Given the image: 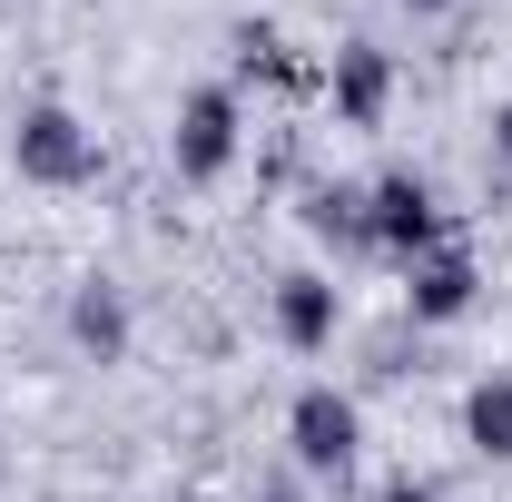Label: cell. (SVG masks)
Wrapping results in <instances>:
<instances>
[{"mask_svg": "<svg viewBox=\"0 0 512 502\" xmlns=\"http://www.w3.org/2000/svg\"><path fill=\"white\" fill-rule=\"evenodd\" d=\"M276 325H286L296 355H325V345H335V286H325V276H286V286H276Z\"/></svg>", "mask_w": 512, "mask_h": 502, "instance_id": "obj_5", "label": "cell"}, {"mask_svg": "<svg viewBox=\"0 0 512 502\" xmlns=\"http://www.w3.org/2000/svg\"><path fill=\"white\" fill-rule=\"evenodd\" d=\"M404 10H414V20H434V10H453V0H404Z\"/></svg>", "mask_w": 512, "mask_h": 502, "instance_id": "obj_11", "label": "cell"}, {"mask_svg": "<svg viewBox=\"0 0 512 502\" xmlns=\"http://www.w3.org/2000/svg\"><path fill=\"white\" fill-rule=\"evenodd\" d=\"M276 502H296V493H276Z\"/></svg>", "mask_w": 512, "mask_h": 502, "instance_id": "obj_13", "label": "cell"}, {"mask_svg": "<svg viewBox=\"0 0 512 502\" xmlns=\"http://www.w3.org/2000/svg\"><path fill=\"white\" fill-rule=\"evenodd\" d=\"M365 217H375V247H394V256H414V247H434V237H444L434 188H424V178H404V168L365 188Z\"/></svg>", "mask_w": 512, "mask_h": 502, "instance_id": "obj_4", "label": "cell"}, {"mask_svg": "<svg viewBox=\"0 0 512 502\" xmlns=\"http://www.w3.org/2000/svg\"><path fill=\"white\" fill-rule=\"evenodd\" d=\"M69 325H79V345H99V355H119V345H128V306H119V296H99V286L79 296Z\"/></svg>", "mask_w": 512, "mask_h": 502, "instance_id": "obj_9", "label": "cell"}, {"mask_svg": "<svg viewBox=\"0 0 512 502\" xmlns=\"http://www.w3.org/2000/svg\"><path fill=\"white\" fill-rule=\"evenodd\" d=\"M227 158H237V89H197L188 109H178V178H227Z\"/></svg>", "mask_w": 512, "mask_h": 502, "instance_id": "obj_2", "label": "cell"}, {"mask_svg": "<svg viewBox=\"0 0 512 502\" xmlns=\"http://www.w3.org/2000/svg\"><path fill=\"white\" fill-rule=\"evenodd\" d=\"M503 148H512V119H503Z\"/></svg>", "mask_w": 512, "mask_h": 502, "instance_id": "obj_12", "label": "cell"}, {"mask_svg": "<svg viewBox=\"0 0 512 502\" xmlns=\"http://www.w3.org/2000/svg\"><path fill=\"white\" fill-rule=\"evenodd\" d=\"M404 296H414V315H424V325H453V315L473 306V256H453V247H444V256H424Z\"/></svg>", "mask_w": 512, "mask_h": 502, "instance_id": "obj_6", "label": "cell"}, {"mask_svg": "<svg viewBox=\"0 0 512 502\" xmlns=\"http://www.w3.org/2000/svg\"><path fill=\"white\" fill-rule=\"evenodd\" d=\"M286 434H296V463H306V473H345V463H355V404H345L335 384H306L296 414H286Z\"/></svg>", "mask_w": 512, "mask_h": 502, "instance_id": "obj_3", "label": "cell"}, {"mask_svg": "<svg viewBox=\"0 0 512 502\" xmlns=\"http://www.w3.org/2000/svg\"><path fill=\"white\" fill-rule=\"evenodd\" d=\"M335 109H345L355 128L384 119V50H365V40H355V50H335Z\"/></svg>", "mask_w": 512, "mask_h": 502, "instance_id": "obj_7", "label": "cell"}, {"mask_svg": "<svg viewBox=\"0 0 512 502\" xmlns=\"http://www.w3.org/2000/svg\"><path fill=\"white\" fill-rule=\"evenodd\" d=\"M384 502H444V493H424V483H394V493H384Z\"/></svg>", "mask_w": 512, "mask_h": 502, "instance_id": "obj_10", "label": "cell"}, {"mask_svg": "<svg viewBox=\"0 0 512 502\" xmlns=\"http://www.w3.org/2000/svg\"><path fill=\"white\" fill-rule=\"evenodd\" d=\"M463 434L483 443V453H503V463H512V375L473 384V404H463Z\"/></svg>", "mask_w": 512, "mask_h": 502, "instance_id": "obj_8", "label": "cell"}, {"mask_svg": "<svg viewBox=\"0 0 512 502\" xmlns=\"http://www.w3.org/2000/svg\"><path fill=\"white\" fill-rule=\"evenodd\" d=\"M10 158H20V178H40V188H79V178H99V138L69 119L60 99H40V109L20 119Z\"/></svg>", "mask_w": 512, "mask_h": 502, "instance_id": "obj_1", "label": "cell"}]
</instances>
